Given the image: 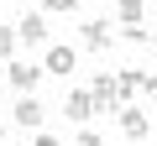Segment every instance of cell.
I'll return each instance as SVG.
<instances>
[{"instance_id": "obj_13", "label": "cell", "mask_w": 157, "mask_h": 146, "mask_svg": "<svg viewBox=\"0 0 157 146\" xmlns=\"http://www.w3.org/2000/svg\"><path fill=\"white\" fill-rule=\"evenodd\" d=\"M42 5H47V11H78L84 0H42Z\"/></svg>"}, {"instance_id": "obj_16", "label": "cell", "mask_w": 157, "mask_h": 146, "mask_svg": "<svg viewBox=\"0 0 157 146\" xmlns=\"http://www.w3.org/2000/svg\"><path fill=\"white\" fill-rule=\"evenodd\" d=\"M147 47H157V31H152V42H147Z\"/></svg>"}, {"instance_id": "obj_3", "label": "cell", "mask_w": 157, "mask_h": 146, "mask_svg": "<svg viewBox=\"0 0 157 146\" xmlns=\"http://www.w3.org/2000/svg\"><path fill=\"white\" fill-rule=\"evenodd\" d=\"M11 31H16V42H26V47H37V42H47V16H37V11H26V16H21V21L11 26Z\"/></svg>"}, {"instance_id": "obj_5", "label": "cell", "mask_w": 157, "mask_h": 146, "mask_svg": "<svg viewBox=\"0 0 157 146\" xmlns=\"http://www.w3.org/2000/svg\"><path fill=\"white\" fill-rule=\"evenodd\" d=\"M63 115H68L73 125L94 120V99H89V89H68V99H63Z\"/></svg>"}, {"instance_id": "obj_7", "label": "cell", "mask_w": 157, "mask_h": 146, "mask_svg": "<svg viewBox=\"0 0 157 146\" xmlns=\"http://www.w3.org/2000/svg\"><path fill=\"white\" fill-rule=\"evenodd\" d=\"M141 84H147V73H141V68H121V73H115V99L131 104V94H141Z\"/></svg>"}, {"instance_id": "obj_10", "label": "cell", "mask_w": 157, "mask_h": 146, "mask_svg": "<svg viewBox=\"0 0 157 146\" xmlns=\"http://www.w3.org/2000/svg\"><path fill=\"white\" fill-rule=\"evenodd\" d=\"M121 37H126V42H131V47H147V42H152V31H147V26H126V31H121Z\"/></svg>"}, {"instance_id": "obj_6", "label": "cell", "mask_w": 157, "mask_h": 146, "mask_svg": "<svg viewBox=\"0 0 157 146\" xmlns=\"http://www.w3.org/2000/svg\"><path fill=\"white\" fill-rule=\"evenodd\" d=\"M11 115H16V125H21V130H37V125L47 120V110H42V99H37V94H26V99L11 110Z\"/></svg>"}, {"instance_id": "obj_9", "label": "cell", "mask_w": 157, "mask_h": 146, "mask_svg": "<svg viewBox=\"0 0 157 146\" xmlns=\"http://www.w3.org/2000/svg\"><path fill=\"white\" fill-rule=\"evenodd\" d=\"M115 16H121V26H141L147 21V0H115Z\"/></svg>"}, {"instance_id": "obj_2", "label": "cell", "mask_w": 157, "mask_h": 146, "mask_svg": "<svg viewBox=\"0 0 157 146\" xmlns=\"http://www.w3.org/2000/svg\"><path fill=\"white\" fill-rule=\"evenodd\" d=\"M78 31H84V47H89V52H105V47L115 42V26H110L105 16H89V21L78 26Z\"/></svg>"}, {"instance_id": "obj_17", "label": "cell", "mask_w": 157, "mask_h": 146, "mask_svg": "<svg viewBox=\"0 0 157 146\" xmlns=\"http://www.w3.org/2000/svg\"><path fill=\"white\" fill-rule=\"evenodd\" d=\"M0 146H6V130H0Z\"/></svg>"}, {"instance_id": "obj_11", "label": "cell", "mask_w": 157, "mask_h": 146, "mask_svg": "<svg viewBox=\"0 0 157 146\" xmlns=\"http://www.w3.org/2000/svg\"><path fill=\"white\" fill-rule=\"evenodd\" d=\"M11 52H16V31H11V26H0V57H11Z\"/></svg>"}, {"instance_id": "obj_15", "label": "cell", "mask_w": 157, "mask_h": 146, "mask_svg": "<svg viewBox=\"0 0 157 146\" xmlns=\"http://www.w3.org/2000/svg\"><path fill=\"white\" fill-rule=\"evenodd\" d=\"M32 146H63V141H52V136H37V141H32Z\"/></svg>"}, {"instance_id": "obj_12", "label": "cell", "mask_w": 157, "mask_h": 146, "mask_svg": "<svg viewBox=\"0 0 157 146\" xmlns=\"http://www.w3.org/2000/svg\"><path fill=\"white\" fill-rule=\"evenodd\" d=\"M141 94H147V104H152V115H157V78L147 73V84H141Z\"/></svg>"}, {"instance_id": "obj_8", "label": "cell", "mask_w": 157, "mask_h": 146, "mask_svg": "<svg viewBox=\"0 0 157 146\" xmlns=\"http://www.w3.org/2000/svg\"><path fill=\"white\" fill-rule=\"evenodd\" d=\"M73 47H47V63H42V73H73Z\"/></svg>"}, {"instance_id": "obj_18", "label": "cell", "mask_w": 157, "mask_h": 146, "mask_svg": "<svg viewBox=\"0 0 157 146\" xmlns=\"http://www.w3.org/2000/svg\"><path fill=\"white\" fill-rule=\"evenodd\" d=\"M0 94H6V84H0Z\"/></svg>"}, {"instance_id": "obj_14", "label": "cell", "mask_w": 157, "mask_h": 146, "mask_svg": "<svg viewBox=\"0 0 157 146\" xmlns=\"http://www.w3.org/2000/svg\"><path fill=\"white\" fill-rule=\"evenodd\" d=\"M73 146H105V141H100L94 130H78V136H73Z\"/></svg>"}, {"instance_id": "obj_1", "label": "cell", "mask_w": 157, "mask_h": 146, "mask_svg": "<svg viewBox=\"0 0 157 146\" xmlns=\"http://www.w3.org/2000/svg\"><path fill=\"white\" fill-rule=\"evenodd\" d=\"M115 125H121L126 141H147V136H152V115L136 110V104H121V110H115Z\"/></svg>"}, {"instance_id": "obj_4", "label": "cell", "mask_w": 157, "mask_h": 146, "mask_svg": "<svg viewBox=\"0 0 157 146\" xmlns=\"http://www.w3.org/2000/svg\"><path fill=\"white\" fill-rule=\"evenodd\" d=\"M47 78L42 73V63H11V89H21V94H37V84Z\"/></svg>"}]
</instances>
